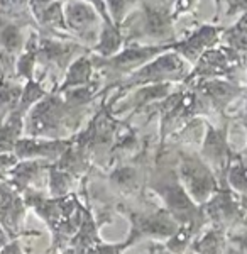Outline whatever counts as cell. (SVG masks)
I'll return each instance as SVG.
<instances>
[{"instance_id": "1", "label": "cell", "mask_w": 247, "mask_h": 254, "mask_svg": "<svg viewBox=\"0 0 247 254\" xmlns=\"http://www.w3.org/2000/svg\"><path fill=\"white\" fill-rule=\"evenodd\" d=\"M104 83L97 80L86 87L64 92L51 90L24 117V136L71 139L85 127L93 105L102 102Z\"/></svg>"}, {"instance_id": "2", "label": "cell", "mask_w": 247, "mask_h": 254, "mask_svg": "<svg viewBox=\"0 0 247 254\" xmlns=\"http://www.w3.org/2000/svg\"><path fill=\"white\" fill-rule=\"evenodd\" d=\"M175 0H141L139 5L124 19L121 31L125 44H152L166 46L176 43Z\"/></svg>"}, {"instance_id": "3", "label": "cell", "mask_w": 247, "mask_h": 254, "mask_svg": "<svg viewBox=\"0 0 247 254\" xmlns=\"http://www.w3.org/2000/svg\"><path fill=\"white\" fill-rule=\"evenodd\" d=\"M191 71V64L181 55L175 51V49H168V51L161 53L141 66L132 75L125 76L124 80L117 81L112 88L109 90V97L107 100L110 104H115L130 92L132 88L144 87V85H156V83H183L186 76Z\"/></svg>"}, {"instance_id": "4", "label": "cell", "mask_w": 247, "mask_h": 254, "mask_svg": "<svg viewBox=\"0 0 247 254\" xmlns=\"http://www.w3.org/2000/svg\"><path fill=\"white\" fill-rule=\"evenodd\" d=\"M173 44H166V46H152V44H125L121 51L115 55L109 56V58H102V56L93 55L92 60L95 64L97 78L104 83L102 88V97H109V90L114 87L117 81L124 80L125 76L132 75L139 68L154 60L161 53L171 49Z\"/></svg>"}, {"instance_id": "5", "label": "cell", "mask_w": 247, "mask_h": 254, "mask_svg": "<svg viewBox=\"0 0 247 254\" xmlns=\"http://www.w3.org/2000/svg\"><path fill=\"white\" fill-rule=\"evenodd\" d=\"M88 51L90 49L76 39L39 34L38 73H41V76L36 80L43 81L49 90H56L71 61Z\"/></svg>"}, {"instance_id": "6", "label": "cell", "mask_w": 247, "mask_h": 254, "mask_svg": "<svg viewBox=\"0 0 247 254\" xmlns=\"http://www.w3.org/2000/svg\"><path fill=\"white\" fill-rule=\"evenodd\" d=\"M176 170L185 190L198 205H205L222 187L220 180L196 149L176 147Z\"/></svg>"}, {"instance_id": "7", "label": "cell", "mask_w": 247, "mask_h": 254, "mask_svg": "<svg viewBox=\"0 0 247 254\" xmlns=\"http://www.w3.org/2000/svg\"><path fill=\"white\" fill-rule=\"evenodd\" d=\"M247 68V55L220 43L210 48L191 66L190 75L183 83L198 78H232L236 80L239 71Z\"/></svg>"}, {"instance_id": "8", "label": "cell", "mask_w": 247, "mask_h": 254, "mask_svg": "<svg viewBox=\"0 0 247 254\" xmlns=\"http://www.w3.org/2000/svg\"><path fill=\"white\" fill-rule=\"evenodd\" d=\"M201 207L210 225H215L227 232L247 229L246 203L227 185H222L217 193Z\"/></svg>"}, {"instance_id": "9", "label": "cell", "mask_w": 247, "mask_h": 254, "mask_svg": "<svg viewBox=\"0 0 247 254\" xmlns=\"http://www.w3.org/2000/svg\"><path fill=\"white\" fill-rule=\"evenodd\" d=\"M124 208H127L125 214L130 220V234L127 237L130 244L146 237L164 243L180 229V222L164 207H152L151 210H134L129 207Z\"/></svg>"}, {"instance_id": "10", "label": "cell", "mask_w": 247, "mask_h": 254, "mask_svg": "<svg viewBox=\"0 0 247 254\" xmlns=\"http://www.w3.org/2000/svg\"><path fill=\"white\" fill-rule=\"evenodd\" d=\"M230 119L232 117H224V122L220 126H215L207 121V130H205L203 141L198 147L200 156L212 168L222 185H225V176H227L229 166L237 154L232 144H230L229 137Z\"/></svg>"}, {"instance_id": "11", "label": "cell", "mask_w": 247, "mask_h": 254, "mask_svg": "<svg viewBox=\"0 0 247 254\" xmlns=\"http://www.w3.org/2000/svg\"><path fill=\"white\" fill-rule=\"evenodd\" d=\"M64 19H66L69 34L92 51L105 22L98 10L85 0H66Z\"/></svg>"}, {"instance_id": "12", "label": "cell", "mask_w": 247, "mask_h": 254, "mask_svg": "<svg viewBox=\"0 0 247 254\" xmlns=\"http://www.w3.org/2000/svg\"><path fill=\"white\" fill-rule=\"evenodd\" d=\"M183 85L195 88L207 100L212 112L222 117H230V107L247 97V85H241L232 78H198Z\"/></svg>"}, {"instance_id": "13", "label": "cell", "mask_w": 247, "mask_h": 254, "mask_svg": "<svg viewBox=\"0 0 247 254\" xmlns=\"http://www.w3.org/2000/svg\"><path fill=\"white\" fill-rule=\"evenodd\" d=\"M34 19L7 17L0 15V66L5 75L14 73L15 61L24 51L31 29H34Z\"/></svg>"}, {"instance_id": "14", "label": "cell", "mask_w": 247, "mask_h": 254, "mask_svg": "<svg viewBox=\"0 0 247 254\" xmlns=\"http://www.w3.org/2000/svg\"><path fill=\"white\" fill-rule=\"evenodd\" d=\"M53 163L46 159H19L7 171V180L22 195L46 193L49 187V168Z\"/></svg>"}, {"instance_id": "15", "label": "cell", "mask_w": 247, "mask_h": 254, "mask_svg": "<svg viewBox=\"0 0 247 254\" xmlns=\"http://www.w3.org/2000/svg\"><path fill=\"white\" fill-rule=\"evenodd\" d=\"M224 26L220 24H201V26L195 27L193 31L188 32L185 38L178 39L173 43L171 49H175L178 55L183 56L188 63L195 64L196 61L201 58L205 51L210 48L217 46L222 43V34H224Z\"/></svg>"}, {"instance_id": "16", "label": "cell", "mask_w": 247, "mask_h": 254, "mask_svg": "<svg viewBox=\"0 0 247 254\" xmlns=\"http://www.w3.org/2000/svg\"><path fill=\"white\" fill-rule=\"evenodd\" d=\"M27 203L20 191L12 187L7 175L0 178V224L14 239L20 234V227L27 214Z\"/></svg>"}, {"instance_id": "17", "label": "cell", "mask_w": 247, "mask_h": 254, "mask_svg": "<svg viewBox=\"0 0 247 254\" xmlns=\"http://www.w3.org/2000/svg\"><path fill=\"white\" fill-rule=\"evenodd\" d=\"M71 139H48L22 136L15 144L14 154L17 159H46L55 163L71 144Z\"/></svg>"}, {"instance_id": "18", "label": "cell", "mask_w": 247, "mask_h": 254, "mask_svg": "<svg viewBox=\"0 0 247 254\" xmlns=\"http://www.w3.org/2000/svg\"><path fill=\"white\" fill-rule=\"evenodd\" d=\"M97 73H95V64L92 60V53H85V55L78 56L76 60L71 61V64L68 66L66 73H64L63 80H61L58 92H64L69 88H78V87H86V85L95 83Z\"/></svg>"}, {"instance_id": "19", "label": "cell", "mask_w": 247, "mask_h": 254, "mask_svg": "<svg viewBox=\"0 0 247 254\" xmlns=\"http://www.w3.org/2000/svg\"><path fill=\"white\" fill-rule=\"evenodd\" d=\"M229 246V232L208 224L198 232L186 254H227Z\"/></svg>"}, {"instance_id": "20", "label": "cell", "mask_w": 247, "mask_h": 254, "mask_svg": "<svg viewBox=\"0 0 247 254\" xmlns=\"http://www.w3.org/2000/svg\"><path fill=\"white\" fill-rule=\"evenodd\" d=\"M38 51H39V32L34 27V29H31V32H29L24 51L20 53V56L15 61L14 73H12L14 78L20 81V83L36 80V75H38Z\"/></svg>"}, {"instance_id": "21", "label": "cell", "mask_w": 247, "mask_h": 254, "mask_svg": "<svg viewBox=\"0 0 247 254\" xmlns=\"http://www.w3.org/2000/svg\"><path fill=\"white\" fill-rule=\"evenodd\" d=\"M22 87L24 83H20L15 78H9V75L5 73L0 75V124L12 112L17 110L20 95H22Z\"/></svg>"}, {"instance_id": "22", "label": "cell", "mask_w": 247, "mask_h": 254, "mask_svg": "<svg viewBox=\"0 0 247 254\" xmlns=\"http://www.w3.org/2000/svg\"><path fill=\"white\" fill-rule=\"evenodd\" d=\"M24 136V116L20 112H12L0 124V154H12L15 144Z\"/></svg>"}, {"instance_id": "23", "label": "cell", "mask_w": 247, "mask_h": 254, "mask_svg": "<svg viewBox=\"0 0 247 254\" xmlns=\"http://www.w3.org/2000/svg\"><path fill=\"white\" fill-rule=\"evenodd\" d=\"M124 46H125V39H124L121 27L117 24L104 22L97 44L92 48V53L97 56H102V58H109V56L121 51Z\"/></svg>"}, {"instance_id": "24", "label": "cell", "mask_w": 247, "mask_h": 254, "mask_svg": "<svg viewBox=\"0 0 247 254\" xmlns=\"http://www.w3.org/2000/svg\"><path fill=\"white\" fill-rule=\"evenodd\" d=\"M225 185L232 188L247 207V159L236 154L225 176Z\"/></svg>"}, {"instance_id": "25", "label": "cell", "mask_w": 247, "mask_h": 254, "mask_svg": "<svg viewBox=\"0 0 247 254\" xmlns=\"http://www.w3.org/2000/svg\"><path fill=\"white\" fill-rule=\"evenodd\" d=\"M222 43L247 55V12H244L232 26L225 27L222 34Z\"/></svg>"}, {"instance_id": "26", "label": "cell", "mask_w": 247, "mask_h": 254, "mask_svg": "<svg viewBox=\"0 0 247 254\" xmlns=\"http://www.w3.org/2000/svg\"><path fill=\"white\" fill-rule=\"evenodd\" d=\"M49 92H51V90H49L43 81H39V80L26 81L22 87V95H20V100H19L17 112H20L26 117L29 110L34 107L39 100H43Z\"/></svg>"}, {"instance_id": "27", "label": "cell", "mask_w": 247, "mask_h": 254, "mask_svg": "<svg viewBox=\"0 0 247 254\" xmlns=\"http://www.w3.org/2000/svg\"><path fill=\"white\" fill-rule=\"evenodd\" d=\"M107 7H109V14L112 17L114 24L121 26L124 19L139 5L141 0H105Z\"/></svg>"}, {"instance_id": "28", "label": "cell", "mask_w": 247, "mask_h": 254, "mask_svg": "<svg viewBox=\"0 0 247 254\" xmlns=\"http://www.w3.org/2000/svg\"><path fill=\"white\" fill-rule=\"evenodd\" d=\"M217 5V17L224 14V17L236 20L241 17L244 12H247V0H215Z\"/></svg>"}, {"instance_id": "29", "label": "cell", "mask_w": 247, "mask_h": 254, "mask_svg": "<svg viewBox=\"0 0 247 254\" xmlns=\"http://www.w3.org/2000/svg\"><path fill=\"white\" fill-rule=\"evenodd\" d=\"M0 15H7V17H31L29 0H0Z\"/></svg>"}, {"instance_id": "30", "label": "cell", "mask_w": 247, "mask_h": 254, "mask_svg": "<svg viewBox=\"0 0 247 254\" xmlns=\"http://www.w3.org/2000/svg\"><path fill=\"white\" fill-rule=\"evenodd\" d=\"M229 244L239 254H247V229L229 232Z\"/></svg>"}, {"instance_id": "31", "label": "cell", "mask_w": 247, "mask_h": 254, "mask_svg": "<svg viewBox=\"0 0 247 254\" xmlns=\"http://www.w3.org/2000/svg\"><path fill=\"white\" fill-rule=\"evenodd\" d=\"M198 2L200 0H175V10H173L175 20H178L186 14H193L198 7Z\"/></svg>"}, {"instance_id": "32", "label": "cell", "mask_w": 247, "mask_h": 254, "mask_svg": "<svg viewBox=\"0 0 247 254\" xmlns=\"http://www.w3.org/2000/svg\"><path fill=\"white\" fill-rule=\"evenodd\" d=\"M0 254H27L26 249L22 248V244H20V237H14V239H10L9 243L3 246L2 249H0Z\"/></svg>"}, {"instance_id": "33", "label": "cell", "mask_w": 247, "mask_h": 254, "mask_svg": "<svg viewBox=\"0 0 247 254\" xmlns=\"http://www.w3.org/2000/svg\"><path fill=\"white\" fill-rule=\"evenodd\" d=\"M85 2L92 3V5L98 10V14L104 17V20L107 24H114V20H112V17H110V14H109V7H107L105 0H85Z\"/></svg>"}, {"instance_id": "34", "label": "cell", "mask_w": 247, "mask_h": 254, "mask_svg": "<svg viewBox=\"0 0 247 254\" xmlns=\"http://www.w3.org/2000/svg\"><path fill=\"white\" fill-rule=\"evenodd\" d=\"M19 159L14 153L12 154H0V171H2V173H7L10 168L15 166V163Z\"/></svg>"}, {"instance_id": "35", "label": "cell", "mask_w": 247, "mask_h": 254, "mask_svg": "<svg viewBox=\"0 0 247 254\" xmlns=\"http://www.w3.org/2000/svg\"><path fill=\"white\" fill-rule=\"evenodd\" d=\"M151 254H173L161 241H154L151 244Z\"/></svg>"}, {"instance_id": "36", "label": "cell", "mask_w": 247, "mask_h": 254, "mask_svg": "<svg viewBox=\"0 0 247 254\" xmlns=\"http://www.w3.org/2000/svg\"><path fill=\"white\" fill-rule=\"evenodd\" d=\"M236 119H237V117H236ZM241 122H242V121H241ZM242 126H244V129H246V144H244V147H242L241 153H239V156L247 159V122H242Z\"/></svg>"}, {"instance_id": "37", "label": "cell", "mask_w": 247, "mask_h": 254, "mask_svg": "<svg viewBox=\"0 0 247 254\" xmlns=\"http://www.w3.org/2000/svg\"><path fill=\"white\" fill-rule=\"evenodd\" d=\"M61 254H78V253L71 248V246H68L66 249H63V251H61Z\"/></svg>"}, {"instance_id": "38", "label": "cell", "mask_w": 247, "mask_h": 254, "mask_svg": "<svg viewBox=\"0 0 247 254\" xmlns=\"http://www.w3.org/2000/svg\"><path fill=\"white\" fill-rule=\"evenodd\" d=\"M227 254H239V253H237L234 248H230V246H229V251H227Z\"/></svg>"}, {"instance_id": "39", "label": "cell", "mask_w": 247, "mask_h": 254, "mask_svg": "<svg viewBox=\"0 0 247 254\" xmlns=\"http://www.w3.org/2000/svg\"><path fill=\"white\" fill-rule=\"evenodd\" d=\"M49 254H58V253H49Z\"/></svg>"}]
</instances>
